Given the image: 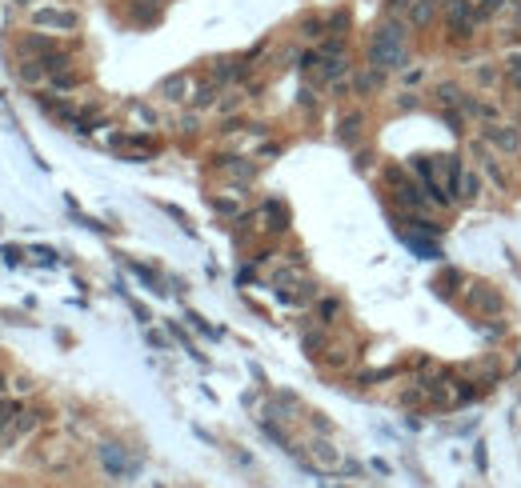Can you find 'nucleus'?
Instances as JSON below:
<instances>
[{
	"instance_id": "nucleus-1",
	"label": "nucleus",
	"mask_w": 521,
	"mask_h": 488,
	"mask_svg": "<svg viewBox=\"0 0 521 488\" xmlns=\"http://www.w3.org/2000/svg\"><path fill=\"white\" fill-rule=\"evenodd\" d=\"M369 60L377 65V72H389V69H401L405 65V40L393 24H385L373 32V45H369Z\"/></svg>"
},
{
	"instance_id": "nucleus-2",
	"label": "nucleus",
	"mask_w": 521,
	"mask_h": 488,
	"mask_svg": "<svg viewBox=\"0 0 521 488\" xmlns=\"http://www.w3.org/2000/svg\"><path fill=\"white\" fill-rule=\"evenodd\" d=\"M309 461L321 468V472H337V468H349V472H353V465H345L341 448L329 444V441H313V444H309Z\"/></svg>"
},
{
	"instance_id": "nucleus-3",
	"label": "nucleus",
	"mask_w": 521,
	"mask_h": 488,
	"mask_svg": "<svg viewBox=\"0 0 521 488\" xmlns=\"http://www.w3.org/2000/svg\"><path fill=\"white\" fill-rule=\"evenodd\" d=\"M485 140H489L498 152H505V156H518L521 152V132L509 128V124H489V128H485Z\"/></svg>"
},
{
	"instance_id": "nucleus-4",
	"label": "nucleus",
	"mask_w": 521,
	"mask_h": 488,
	"mask_svg": "<svg viewBox=\"0 0 521 488\" xmlns=\"http://www.w3.org/2000/svg\"><path fill=\"white\" fill-rule=\"evenodd\" d=\"M32 21L45 24V28H56V32H72V28H76V16H72V12H60V8H41Z\"/></svg>"
},
{
	"instance_id": "nucleus-5",
	"label": "nucleus",
	"mask_w": 521,
	"mask_h": 488,
	"mask_svg": "<svg viewBox=\"0 0 521 488\" xmlns=\"http://www.w3.org/2000/svg\"><path fill=\"white\" fill-rule=\"evenodd\" d=\"M433 12H437V0H409V24H413V28L429 24Z\"/></svg>"
},
{
	"instance_id": "nucleus-6",
	"label": "nucleus",
	"mask_w": 521,
	"mask_h": 488,
	"mask_svg": "<svg viewBox=\"0 0 521 488\" xmlns=\"http://www.w3.org/2000/svg\"><path fill=\"white\" fill-rule=\"evenodd\" d=\"M397 200H401L409 212H421V209H425V196H421L413 185H397Z\"/></svg>"
},
{
	"instance_id": "nucleus-7",
	"label": "nucleus",
	"mask_w": 521,
	"mask_h": 488,
	"mask_svg": "<svg viewBox=\"0 0 521 488\" xmlns=\"http://www.w3.org/2000/svg\"><path fill=\"white\" fill-rule=\"evenodd\" d=\"M477 188H481L477 172H457V196H461V200H474Z\"/></svg>"
},
{
	"instance_id": "nucleus-8",
	"label": "nucleus",
	"mask_w": 521,
	"mask_h": 488,
	"mask_svg": "<svg viewBox=\"0 0 521 488\" xmlns=\"http://www.w3.org/2000/svg\"><path fill=\"white\" fill-rule=\"evenodd\" d=\"M165 100H185V93H189V80L185 76H173V80H165Z\"/></svg>"
},
{
	"instance_id": "nucleus-9",
	"label": "nucleus",
	"mask_w": 521,
	"mask_h": 488,
	"mask_svg": "<svg viewBox=\"0 0 521 488\" xmlns=\"http://www.w3.org/2000/svg\"><path fill=\"white\" fill-rule=\"evenodd\" d=\"M357 128H361V117H345V124H341V140H357Z\"/></svg>"
},
{
	"instance_id": "nucleus-10",
	"label": "nucleus",
	"mask_w": 521,
	"mask_h": 488,
	"mask_svg": "<svg viewBox=\"0 0 521 488\" xmlns=\"http://www.w3.org/2000/svg\"><path fill=\"white\" fill-rule=\"evenodd\" d=\"M474 304H477V308H498V297H494V292H485V288H477Z\"/></svg>"
},
{
	"instance_id": "nucleus-11",
	"label": "nucleus",
	"mask_w": 521,
	"mask_h": 488,
	"mask_svg": "<svg viewBox=\"0 0 521 488\" xmlns=\"http://www.w3.org/2000/svg\"><path fill=\"white\" fill-rule=\"evenodd\" d=\"M333 316H337V301H321V321L329 325Z\"/></svg>"
}]
</instances>
